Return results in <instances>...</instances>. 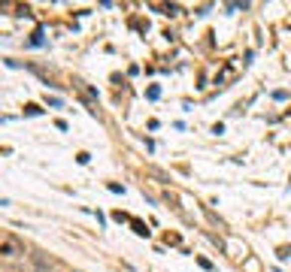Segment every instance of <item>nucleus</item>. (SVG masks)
<instances>
[{
  "label": "nucleus",
  "mask_w": 291,
  "mask_h": 272,
  "mask_svg": "<svg viewBox=\"0 0 291 272\" xmlns=\"http://www.w3.org/2000/svg\"><path fill=\"white\" fill-rule=\"evenodd\" d=\"M52 266H55L52 257H46L43 251H33V254H30V269H33V272H52Z\"/></svg>",
  "instance_id": "obj_2"
},
{
  "label": "nucleus",
  "mask_w": 291,
  "mask_h": 272,
  "mask_svg": "<svg viewBox=\"0 0 291 272\" xmlns=\"http://www.w3.org/2000/svg\"><path fill=\"white\" fill-rule=\"evenodd\" d=\"M18 254H24V248H21L18 239H12V236L0 239V257H18Z\"/></svg>",
  "instance_id": "obj_1"
},
{
  "label": "nucleus",
  "mask_w": 291,
  "mask_h": 272,
  "mask_svg": "<svg viewBox=\"0 0 291 272\" xmlns=\"http://www.w3.org/2000/svg\"><path fill=\"white\" fill-rule=\"evenodd\" d=\"M6 272H33V269H21V266H9Z\"/></svg>",
  "instance_id": "obj_3"
}]
</instances>
